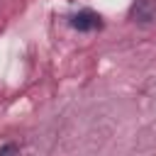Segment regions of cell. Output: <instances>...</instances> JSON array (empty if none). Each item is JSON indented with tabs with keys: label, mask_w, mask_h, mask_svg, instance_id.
<instances>
[{
	"label": "cell",
	"mask_w": 156,
	"mask_h": 156,
	"mask_svg": "<svg viewBox=\"0 0 156 156\" xmlns=\"http://www.w3.org/2000/svg\"><path fill=\"white\" fill-rule=\"evenodd\" d=\"M71 24L78 29V32H90V29H98L100 27V17L90 10H80L78 15H73Z\"/></svg>",
	"instance_id": "1"
},
{
	"label": "cell",
	"mask_w": 156,
	"mask_h": 156,
	"mask_svg": "<svg viewBox=\"0 0 156 156\" xmlns=\"http://www.w3.org/2000/svg\"><path fill=\"white\" fill-rule=\"evenodd\" d=\"M146 5H149V0H139V2L134 5V10H132V15H134V17H139L141 22L151 20V15H154L151 10H146Z\"/></svg>",
	"instance_id": "2"
},
{
	"label": "cell",
	"mask_w": 156,
	"mask_h": 156,
	"mask_svg": "<svg viewBox=\"0 0 156 156\" xmlns=\"http://www.w3.org/2000/svg\"><path fill=\"white\" fill-rule=\"evenodd\" d=\"M0 156H17V146L15 144H2L0 146Z\"/></svg>",
	"instance_id": "3"
}]
</instances>
